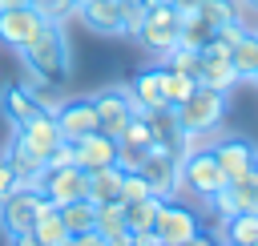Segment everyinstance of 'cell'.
<instances>
[{
  "label": "cell",
  "instance_id": "cell-29",
  "mask_svg": "<svg viewBox=\"0 0 258 246\" xmlns=\"http://www.w3.org/2000/svg\"><path fill=\"white\" fill-rule=\"evenodd\" d=\"M210 24L198 16V12H185L181 16V28H177V44H185V48H202L206 40H210Z\"/></svg>",
  "mask_w": 258,
  "mask_h": 246
},
{
  "label": "cell",
  "instance_id": "cell-34",
  "mask_svg": "<svg viewBox=\"0 0 258 246\" xmlns=\"http://www.w3.org/2000/svg\"><path fill=\"white\" fill-rule=\"evenodd\" d=\"M141 24H145V4H121V32L137 36Z\"/></svg>",
  "mask_w": 258,
  "mask_h": 246
},
{
  "label": "cell",
  "instance_id": "cell-11",
  "mask_svg": "<svg viewBox=\"0 0 258 246\" xmlns=\"http://www.w3.org/2000/svg\"><path fill=\"white\" fill-rule=\"evenodd\" d=\"M93 109H97V125H101V133H109V137H121L125 121L137 113L129 89H105V93H97V97H93Z\"/></svg>",
  "mask_w": 258,
  "mask_h": 246
},
{
  "label": "cell",
  "instance_id": "cell-12",
  "mask_svg": "<svg viewBox=\"0 0 258 246\" xmlns=\"http://www.w3.org/2000/svg\"><path fill=\"white\" fill-rule=\"evenodd\" d=\"M149 121V133H153V145L157 149H169V153H185V125L177 121V109L173 105H161V109H149L145 113Z\"/></svg>",
  "mask_w": 258,
  "mask_h": 246
},
{
  "label": "cell",
  "instance_id": "cell-32",
  "mask_svg": "<svg viewBox=\"0 0 258 246\" xmlns=\"http://www.w3.org/2000/svg\"><path fill=\"white\" fill-rule=\"evenodd\" d=\"M117 141H125V145H137V149H149L153 145V133H149V121H145V113H133L129 121H125V129H121V137Z\"/></svg>",
  "mask_w": 258,
  "mask_h": 246
},
{
  "label": "cell",
  "instance_id": "cell-9",
  "mask_svg": "<svg viewBox=\"0 0 258 246\" xmlns=\"http://www.w3.org/2000/svg\"><path fill=\"white\" fill-rule=\"evenodd\" d=\"M44 20H48V16H44L36 4H28V0L16 4V8H4V12H0V40H4L8 48H24V44L44 28Z\"/></svg>",
  "mask_w": 258,
  "mask_h": 246
},
{
  "label": "cell",
  "instance_id": "cell-24",
  "mask_svg": "<svg viewBox=\"0 0 258 246\" xmlns=\"http://www.w3.org/2000/svg\"><path fill=\"white\" fill-rule=\"evenodd\" d=\"M56 210H60V222H64V230H69V234H85V230H93V226H97V206H93L89 198H77V202L56 206Z\"/></svg>",
  "mask_w": 258,
  "mask_h": 246
},
{
  "label": "cell",
  "instance_id": "cell-6",
  "mask_svg": "<svg viewBox=\"0 0 258 246\" xmlns=\"http://www.w3.org/2000/svg\"><path fill=\"white\" fill-rule=\"evenodd\" d=\"M85 186H89V173L77 165V161H69V165H44L40 169V177H36V190L52 202V206H69V202H77V198H85Z\"/></svg>",
  "mask_w": 258,
  "mask_h": 246
},
{
  "label": "cell",
  "instance_id": "cell-45",
  "mask_svg": "<svg viewBox=\"0 0 258 246\" xmlns=\"http://www.w3.org/2000/svg\"><path fill=\"white\" fill-rule=\"evenodd\" d=\"M28 4H36V8H40V4H44V0H28Z\"/></svg>",
  "mask_w": 258,
  "mask_h": 246
},
{
  "label": "cell",
  "instance_id": "cell-4",
  "mask_svg": "<svg viewBox=\"0 0 258 246\" xmlns=\"http://www.w3.org/2000/svg\"><path fill=\"white\" fill-rule=\"evenodd\" d=\"M177 28H181V12L165 0V4H145V24H141V32H137V40L145 44V48H153V52H169L173 44H177Z\"/></svg>",
  "mask_w": 258,
  "mask_h": 246
},
{
  "label": "cell",
  "instance_id": "cell-48",
  "mask_svg": "<svg viewBox=\"0 0 258 246\" xmlns=\"http://www.w3.org/2000/svg\"><path fill=\"white\" fill-rule=\"evenodd\" d=\"M246 4H254V8H258V0H246Z\"/></svg>",
  "mask_w": 258,
  "mask_h": 246
},
{
  "label": "cell",
  "instance_id": "cell-46",
  "mask_svg": "<svg viewBox=\"0 0 258 246\" xmlns=\"http://www.w3.org/2000/svg\"><path fill=\"white\" fill-rule=\"evenodd\" d=\"M145 4H165V0H145Z\"/></svg>",
  "mask_w": 258,
  "mask_h": 246
},
{
  "label": "cell",
  "instance_id": "cell-14",
  "mask_svg": "<svg viewBox=\"0 0 258 246\" xmlns=\"http://www.w3.org/2000/svg\"><path fill=\"white\" fill-rule=\"evenodd\" d=\"M73 161L89 173V169H101V165H117V137L109 133H85L81 141H73Z\"/></svg>",
  "mask_w": 258,
  "mask_h": 246
},
{
  "label": "cell",
  "instance_id": "cell-33",
  "mask_svg": "<svg viewBox=\"0 0 258 246\" xmlns=\"http://www.w3.org/2000/svg\"><path fill=\"white\" fill-rule=\"evenodd\" d=\"M153 190H149V181L137 173V169H125V177H121V202L129 206V202H141V198H149Z\"/></svg>",
  "mask_w": 258,
  "mask_h": 246
},
{
  "label": "cell",
  "instance_id": "cell-23",
  "mask_svg": "<svg viewBox=\"0 0 258 246\" xmlns=\"http://www.w3.org/2000/svg\"><path fill=\"white\" fill-rule=\"evenodd\" d=\"M165 198H157V194H149V198H141V202H129L125 206V230L129 234H145V230H153V218H157V206H161Z\"/></svg>",
  "mask_w": 258,
  "mask_h": 246
},
{
  "label": "cell",
  "instance_id": "cell-35",
  "mask_svg": "<svg viewBox=\"0 0 258 246\" xmlns=\"http://www.w3.org/2000/svg\"><path fill=\"white\" fill-rule=\"evenodd\" d=\"M40 12H44L48 20H56V24H60L64 16H77V0H44V4H40Z\"/></svg>",
  "mask_w": 258,
  "mask_h": 246
},
{
  "label": "cell",
  "instance_id": "cell-1",
  "mask_svg": "<svg viewBox=\"0 0 258 246\" xmlns=\"http://www.w3.org/2000/svg\"><path fill=\"white\" fill-rule=\"evenodd\" d=\"M20 56L40 85H60L69 77V44H64V32L56 20H44V28L20 48Z\"/></svg>",
  "mask_w": 258,
  "mask_h": 246
},
{
  "label": "cell",
  "instance_id": "cell-5",
  "mask_svg": "<svg viewBox=\"0 0 258 246\" xmlns=\"http://www.w3.org/2000/svg\"><path fill=\"white\" fill-rule=\"evenodd\" d=\"M137 173L149 181V190H153L157 198H173V194L181 190V157L169 153V149L149 145L145 157H141V165H137Z\"/></svg>",
  "mask_w": 258,
  "mask_h": 246
},
{
  "label": "cell",
  "instance_id": "cell-43",
  "mask_svg": "<svg viewBox=\"0 0 258 246\" xmlns=\"http://www.w3.org/2000/svg\"><path fill=\"white\" fill-rule=\"evenodd\" d=\"M16 4H24V0H0V12H4V8H16Z\"/></svg>",
  "mask_w": 258,
  "mask_h": 246
},
{
  "label": "cell",
  "instance_id": "cell-41",
  "mask_svg": "<svg viewBox=\"0 0 258 246\" xmlns=\"http://www.w3.org/2000/svg\"><path fill=\"white\" fill-rule=\"evenodd\" d=\"M109 246H133V234H129V230H125V234H113Z\"/></svg>",
  "mask_w": 258,
  "mask_h": 246
},
{
  "label": "cell",
  "instance_id": "cell-21",
  "mask_svg": "<svg viewBox=\"0 0 258 246\" xmlns=\"http://www.w3.org/2000/svg\"><path fill=\"white\" fill-rule=\"evenodd\" d=\"M222 230H226V242L254 246L258 242V210H238V214L222 218Z\"/></svg>",
  "mask_w": 258,
  "mask_h": 246
},
{
  "label": "cell",
  "instance_id": "cell-39",
  "mask_svg": "<svg viewBox=\"0 0 258 246\" xmlns=\"http://www.w3.org/2000/svg\"><path fill=\"white\" fill-rule=\"evenodd\" d=\"M181 246H226V242H222V238H214V234H202V230H198V234H194L189 242H181Z\"/></svg>",
  "mask_w": 258,
  "mask_h": 246
},
{
  "label": "cell",
  "instance_id": "cell-25",
  "mask_svg": "<svg viewBox=\"0 0 258 246\" xmlns=\"http://www.w3.org/2000/svg\"><path fill=\"white\" fill-rule=\"evenodd\" d=\"M32 238L40 242V246H56V242H64L69 238V230H64V222H60V210L52 206V210H44V214H36V222H32Z\"/></svg>",
  "mask_w": 258,
  "mask_h": 246
},
{
  "label": "cell",
  "instance_id": "cell-10",
  "mask_svg": "<svg viewBox=\"0 0 258 246\" xmlns=\"http://www.w3.org/2000/svg\"><path fill=\"white\" fill-rule=\"evenodd\" d=\"M56 117V129L64 141H81L85 133H97V109H93V97H73V101H60L52 109Z\"/></svg>",
  "mask_w": 258,
  "mask_h": 246
},
{
  "label": "cell",
  "instance_id": "cell-40",
  "mask_svg": "<svg viewBox=\"0 0 258 246\" xmlns=\"http://www.w3.org/2000/svg\"><path fill=\"white\" fill-rule=\"evenodd\" d=\"M169 4H173V8H177V12H181V16H185V12H194V8H198V4H202V0H169Z\"/></svg>",
  "mask_w": 258,
  "mask_h": 246
},
{
  "label": "cell",
  "instance_id": "cell-16",
  "mask_svg": "<svg viewBox=\"0 0 258 246\" xmlns=\"http://www.w3.org/2000/svg\"><path fill=\"white\" fill-rule=\"evenodd\" d=\"M77 16L101 36H121V0H85L77 4Z\"/></svg>",
  "mask_w": 258,
  "mask_h": 246
},
{
  "label": "cell",
  "instance_id": "cell-8",
  "mask_svg": "<svg viewBox=\"0 0 258 246\" xmlns=\"http://www.w3.org/2000/svg\"><path fill=\"white\" fill-rule=\"evenodd\" d=\"M198 230H202V226H198V214H194V210H185L181 202L165 198V202L157 206L153 234H157V242H161V246H181V242H189Z\"/></svg>",
  "mask_w": 258,
  "mask_h": 246
},
{
  "label": "cell",
  "instance_id": "cell-22",
  "mask_svg": "<svg viewBox=\"0 0 258 246\" xmlns=\"http://www.w3.org/2000/svg\"><path fill=\"white\" fill-rule=\"evenodd\" d=\"M230 65H234L238 81H242V77L254 81V73H258V32H242V36H238V44L230 48Z\"/></svg>",
  "mask_w": 258,
  "mask_h": 246
},
{
  "label": "cell",
  "instance_id": "cell-13",
  "mask_svg": "<svg viewBox=\"0 0 258 246\" xmlns=\"http://www.w3.org/2000/svg\"><path fill=\"white\" fill-rule=\"evenodd\" d=\"M16 141H20V145H28V149L44 161V157L64 141V137H60V129H56V117H52V113H40V117H32V121L16 125Z\"/></svg>",
  "mask_w": 258,
  "mask_h": 246
},
{
  "label": "cell",
  "instance_id": "cell-7",
  "mask_svg": "<svg viewBox=\"0 0 258 246\" xmlns=\"http://www.w3.org/2000/svg\"><path fill=\"white\" fill-rule=\"evenodd\" d=\"M181 186H189L198 198H210L214 190L226 186V173H222V165H218V157H214L210 145L181 153Z\"/></svg>",
  "mask_w": 258,
  "mask_h": 246
},
{
  "label": "cell",
  "instance_id": "cell-47",
  "mask_svg": "<svg viewBox=\"0 0 258 246\" xmlns=\"http://www.w3.org/2000/svg\"><path fill=\"white\" fill-rule=\"evenodd\" d=\"M56 246H69V238H64V242H56Z\"/></svg>",
  "mask_w": 258,
  "mask_h": 246
},
{
  "label": "cell",
  "instance_id": "cell-44",
  "mask_svg": "<svg viewBox=\"0 0 258 246\" xmlns=\"http://www.w3.org/2000/svg\"><path fill=\"white\" fill-rule=\"evenodd\" d=\"M121 4H145V0H121Z\"/></svg>",
  "mask_w": 258,
  "mask_h": 246
},
{
  "label": "cell",
  "instance_id": "cell-27",
  "mask_svg": "<svg viewBox=\"0 0 258 246\" xmlns=\"http://www.w3.org/2000/svg\"><path fill=\"white\" fill-rule=\"evenodd\" d=\"M194 85H198V81H194L189 73H173V69H165V65H161V93H165V105H173V109H177V105L194 93Z\"/></svg>",
  "mask_w": 258,
  "mask_h": 246
},
{
  "label": "cell",
  "instance_id": "cell-18",
  "mask_svg": "<svg viewBox=\"0 0 258 246\" xmlns=\"http://www.w3.org/2000/svg\"><path fill=\"white\" fill-rule=\"evenodd\" d=\"M121 177L125 169L121 165H101V169H89V186H85V198L93 206H105V202H121Z\"/></svg>",
  "mask_w": 258,
  "mask_h": 246
},
{
  "label": "cell",
  "instance_id": "cell-15",
  "mask_svg": "<svg viewBox=\"0 0 258 246\" xmlns=\"http://www.w3.org/2000/svg\"><path fill=\"white\" fill-rule=\"evenodd\" d=\"M210 149H214V157H218V165H222L226 181H234V177L250 173V169H254V161H258V153H254V145H250L246 137H222V141H214Z\"/></svg>",
  "mask_w": 258,
  "mask_h": 246
},
{
  "label": "cell",
  "instance_id": "cell-37",
  "mask_svg": "<svg viewBox=\"0 0 258 246\" xmlns=\"http://www.w3.org/2000/svg\"><path fill=\"white\" fill-rule=\"evenodd\" d=\"M69 246H109V238L97 230H85V234H69Z\"/></svg>",
  "mask_w": 258,
  "mask_h": 246
},
{
  "label": "cell",
  "instance_id": "cell-26",
  "mask_svg": "<svg viewBox=\"0 0 258 246\" xmlns=\"http://www.w3.org/2000/svg\"><path fill=\"white\" fill-rule=\"evenodd\" d=\"M8 165L16 169V181H28V186H36V177H40V169H44V161L28 149V145H12V153H8Z\"/></svg>",
  "mask_w": 258,
  "mask_h": 246
},
{
  "label": "cell",
  "instance_id": "cell-50",
  "mask_svg": "<svg viewBox=\"0 0 258 246\" xmlns=\"http://www.w3.org/2000/svg\"><path fill=\"white\" fill-rule=\"evenodd\" d=\"M254 81H258V73H254Z\"/></svg>",
  "mask_w": 258,
  "mask_h": 246
},
{
  "label": "cell",
  "instance_id": "cell-28",
  "mask_svg": "<svg viewBox=\"0 0 258 246\" xmlns=\"http://www.w3.org/2000/svg\"><path fill=\"white\" fill-rule=\"evenodd\" d=\"M226 190H230V198H234L238 210H258V169H250V173L226 181Z\"/></svg>",
  "mask_w": 258,
  "mask_h": 246
},
{
  "label": "cell",
  "instance_id": "cell-30",
  "mask_svg": "<svg viewBox=\"0 0 258 246\" xmlns=\"http://www.w3.org/2000/svg\"><path fill=\"white\" fill-rule=\"evenodd\" d=\"M93 230L105 234V238L125 234V202H105V206H97V226H93Z\"/></svg>",
  "mask_w": 258,
  "mask_h": 246
},
{
  "label": "cell",
  "instance_id": "cell-2",
  "mask_svg": "<svg viewBox=\"0 0 258 246\" xmlns=\"http://www.w3.org/2000/svg\"><path fill=\"white\" fill-rule=\"evenodd\" d=\"M44 210H52V202H48L36 186L16 181V186L0 198V226H4L8 238L32 234V222H36V214H44Z\"/></svg>",
  "mask_w": 258,
  "mask_h": 246
},
{
  "label": "cell",
  "instance_id": "cell-19",
  "mask_svg": "<svg viewBox=\"0 0 258 246\" xmlns=\"http://www.w3.org/2000/svg\"><path fill=\"white\" fill-rule=\"evenodd\" d=\"M129 97H133V109H137V113L161 109V105H165V93H161V65H157V69L137 73V77H133V85H129Z\"/></svg>",
  "mask_w": 258,
  "mask_h": 246
},
{
  "label": "cell",
  "instance_id": "cell-3",
  "mask_svg": "<svg viewBox=\"0 0 258 246\" xmlns=\"http://www.w3.org/2000/svg\"><path fill=\"white\" fill-rule=\"evenodd\" d=\"M222 117H226V93L210 85H194V93L177 105V121L185 125V133H214Z\"/></svg>",
  "mask_w": 258,
  "mask_h": 246
},
{
  "label": "cell",
  "instance_id": "cell-17",
  "mask_svg": "<svg viewBox=\"0 0 258 246\" xmlns=\"http://www.w3.org/2000/svg\"><path fill=\"white\" fill-rule=\"evenodd\" d=\"M0 105H4V113L12 117V125H24V121H32V117L48 113V109H44V101H40L28 85H16V81L0 89Z\"/></svg>",
  "mask_w": 258,
  "mask_h": 246
},
{
  "label": "cell",
  "instance_id": "cell-31",
  "mask_svg": "<svg viewBox=\"0 0 258 246\" xmlns=\"http://www.w3.org/2000/svg\"><path fill=\"white\" fill-rule=\"evenodd\" d=\"M194 12H198V16H202V20L210 24V28H218V24H230V20H242V16H238V4H234V0H202V4L194 8Z\"/></svg>",
  "mask_w": 258,
  "mask_h": 246
},
{
  "label": "cell",
  "instance_id": "cell-36",
  "mask_svg": "<svg viewBox=\"0 0 258 246\" xmlns=\"http://www.w3.org/2000/svg\"><path fill=\"white\" fill-rule=\"evenodd\" d=\"M141 157H145V149L117 141V165H121V169H137V165H141Z\"/></svg>",
  "mask_w": 258,
  "mask_h": 246
},
{
  "label": "cell",
  "instance_id": "cell-42",
  "mask_svg": "<svg viewBox=\"0 0 258 246\" xmlns=\"http://www.w3.org/2000/svg\"><path fill=\"white\" fill-rule=\"evenodd\" d=\"M12 246H40L32 234H20V238H12Z\"/></svg>",
  "mask_w": 258,
  "mask_h": 246
},
{
  "label": "cell",
  "instance_id": "cell-38",
  "mask_svg": "<svg viewBox=\"0 0 258 246\" xmlns=\"http://www.w3.org/2000/svg\"><path fill=\"white\" fill-rule=\"evenodd\" d=\"M12 186H16V169L8 165V157H0V198H4Z\"/></svg>",
  "mask_w": 258,
  "mask_h": 246
},
{
  "label": "cell",
  "instance_id": "cell-20",
  "mask_svg": "<svg viewBox=\"0 0 258 246\" xmlns=\"http://www.w3.org/2000/svg\"><path fill=\"white\" fill-rule=\"evenodd\" d=\"M238 81L230 56H214V52H202V65H198V85H210V89H230Z\"/></svg>",
  "mask_w": 258,
  "mask_h": 246
},
{
  "label": "cell",
  "instance_id": "cell-49",
  "mask_svg": "<svg viewBox=\"0 0 258 246\" xmlns=\"http://www.w3.org/2000/svg\"><path fill=\"white\" fill-rule=\"evenodd\" d=\"M254 169H258V161H254Z\"/></svg>",
  "mask_w": 258,
  "mask_h": 246
}]
</instances>
